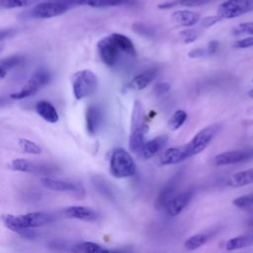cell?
Returning <instances> with one entry per match:
<instances>
[{"instance_id":"5bb4252c","label":"cell","mask_w":253,"mask_h":253,"mask_svg":"<svg viewBox=\"0 0 253 253\" xmlns=\"http://www.w3.org/2000/svg\"><path fill=\"white\" fill-rule=\"evenodd\" d=\"M42 185L54 192H64V193H79L80 185H78L75 182L71 181H65V180H59V179H53L51 177H43L41 180Z\"/></svg>"},{"instance_id":"4dcf8cb0","label":"cell","mask_w":253,"mask_h":253,"mask_svg":"<svg viewBox=\"0 0 253 253\" xmlns=\"http://www.w3.org/2000/svg\"><path fill=\"white\" fill-rule=\"evenodd\" d=\"M78 248L83 253H103L104 247L92 241H85L78 244Z\"/></svg>"},{"instance_id":"4fadbf2b","label":"cell","mask_w":253,"mask_h":253,"mask_svg":"<svg viewBox=\"0 0 253 253\" xmlns=\"http://www.w3.org/2000/svg\"><path fill=\"white\" fill-rule=\"evenodd\" d=\"M182 180V173H177L175 176H173L166 184L165 186L161 189L160 193L158 194L156 201H155V206L158 209L165 208L168 202L177 194L176 190L179 187V184Z\"/></svg>"},{"instance_id":"f546056e","label":"cell","mask_w":253,"mask_h":253,"mask_svg":"<svg viewBox=\"0 0 253 253\" xmlns=\"http://www.w3.org/2000/svg\"><path fill=\"white\" fill-rule=\"evenodd\" d=\"M38 0H0V6L4 9H15L27 7Z\"/></svg>"},{"instance_id":"2e32d148","label":"cell","mask_w":253,"mask_h":253,"mask_svg":"<svg viewBox=\"0 0 253 253\" xmlns=\"http://www.w3.org/2000/svg\"><path fill=\"white\" fill-rule=\"evenodd\" d=\"M58 2L65 3L67 5L76 4L83 6H90L94 8H104V7H115L122 5H133L136 0H54Z\"/></svg>"},{"instance_id":"e575fe53","label":"cell","mask_w":253,"mask_h":253,"mask_svg":"<svg viewBox=\"0 0 253 253\" xmlns=\"http://www.w3.org/2000/svg\"><path fill=\"white\" fill-rule=\"evenodd\" d=\"M180 35L182 37V40L186 43L193 42L199 38V32L197 30H194V29H187V30L183 31Z\"/></svg>"},{"instance_id":"ffe728a7","label":"cell","mask_w":253,"mask_h":253,"mask_svg":"<svg viewBox=\"0 0 253 253\" xmlns=\"http://www.w3.org/2000/svg\"><path fill=\"white\" fill-rule=\"evenodd\" d=\"M172 19L175 23L182 27H193L201 20L200 14L190 10H177L172 14Z\"/></svg>"},{"instance_id":"484cf974","label":"cell","mask_w":253,"mask_h":253,"mask_svg":"<svg viewBox=\"0 0 253 253\" xmlns=\"http://www.w3.org/2000/svg\"><path fill=\"white\" fill-rule=\"evenodd\" d=\"M210 239L209 235L206 233H197L188 237L184 241V247L189 251H194L203 245H205Z\"/></svg>"},{"instance_id":"ac0fdd59","label":"cell","mask_w":253,"mask_h":253,"mask_svg":"<svg viewBox=\"0 0 253 253\" xmlns=\"http://www.w3.org/2000/svg\"><path fill=\"white\" fill-rule=\"evenodd\" d=\"M85 120L87 132L91 135L96 134L102 125L103 120V114L101 109L97 106H89L86 110Z\"/></svg>"},{"instance_id":"8d00e7d4","label":"cell","mask_w":253,"mask_h":253,"mask_svg":"<svg viewBox=\"0 0 253 253\" xmlns=\"http://www.w3.org/2000/svg\"><path fill=\"white\" fill-rule=\"evenodd\" d=\"M253 46V36L241 39L233 43L234 48H248Z\"/></svg>"},{"instance_id":"f35d334b","label":"cell","mask_w":253,"mask_h":253,"mask_svg":"<svg viewBox=\"0 0 253 253\" xmlns=\"http://www.w3.org/2000/svg\"><path fill=\"white\" fill-rule=\"evenodd\" d=\"M221 21V19L217 16V15H214V16H208L204 19H202V22H201V25L202 27L204 28H210L213 25H215L217 22Z\"/></svg>"},{"instance_id":"4316f807","label":"cell","mask_w":253,"mask_h":253,"mask_svg":"<svg viewBox=\"0 0 253 253\" xmlns=\"http://www.w3.org/2000/svg\"><path fill=\"white\" fill-rule=\"evenodd\" d=\"M22 61H23V57L20 55H12V56L1 59V62H0V77H1V79H3L5 77L6 73L10 69L16 67Z\"/></svg>"},{"instance_id":"30bf717a","label":"cell","mask_w":253,"mask_h":253,"mask_svg":"<svg viewBox=\"0 0 253 253\" xmlns=\"http://www.w3.org/2000/svg\"><path fill=\"white\" fill-rule=\"evenodd\" d=\"M9 168L16 172L23 173H33L39 175H46L53 172L54 168L47 164L37 163L25 158H15L9 163Z\"/></svg>"},{"instance_id":"7a4b0ae2","label":"cell","mask_w":253,"mask_h":253,"mask_svg":"<svg viewBox=\"0 0 253 253\" xmlns=\"http://www.w3.org/2000/svg\"><path fill=\"white\" fill-rule=\"evenodd\" d=\"M148 130V126L144 118L142 104L136 100L133 103L130 117V132L128 138V146L132 152H138L145 143V135Z\"/></svg>"},{"instance_id":"7c38bea8","label":"cell","mask_w":253,"mask_h":253,"mask_svg":"<svg viewBox=\"0 0 253 253\" xmlns=\"http://www.w3.org/2000/svg\"><path fill=\"white\" fill-rule=\"evenodd\" d=\"M193 196H194V192L192 190L184 191L175 195L165 207L167 214L169 216L179 215L189 205Z\"/></svg>"},{"instance_id":"d6a6232c","label":"cell","mask_w":253,"mask_h":253,"mask_svg":"<svg viewBox=\"0 0 253 253\" xmlns=\"http://www.w3.org/2000/svg\"><path fill=\"white\" fill-rule=\"evenodd\" d=\"M232 33L234 36H241V35L253 36V22L242 23V24L236 26L232 30Z\"/></svg>"},{"instance_id":"f1b7e54d","label":"cell","mask_w":253,"mask_h":253,"mask_svg":"<svg viewBox=\"0 0 253 253\" xmlns=\"http://www.w3.org/2000/svg\"><path fill=\"white\" fill-rule=\"evenodd\" d=\"M19 147L21 150L28 154H40L42 152V147L36 143L35 141H32L27 138H20L18 140Z\"/></svg>"},{"instance_id":"9c48e42d","label":"cell","mask_w":253,"mask_h":253,"mask_svg":"<svg viewBox=\"0 0 253 253\" xmlns=\"http://www.w3.org/2000/svg\"><path fill=\"white\" fill-rule=\"evenodd\" d=\"M69 5L58 1H46L36 4L31 10V16L37 19H49L67 12Z\"/></svg>"},{"instance_id":"74e56055","label":"cell","mask_w":253,"mask_h":253,"mask_svg":"<svg viewBox=\"0 0 253 253\" xmlns=\"http://www.w3.org/2000/svg\"><path fill=\"white\" fill-rule=\"evenodd\" d=\"M170 84L168 82H159L153 87V93L157 96H161L170 90Z\"/></svg>"},{"instance_id":"7402d4cb","label":"cell","mask_w":253,"mask_h":253,"mask_svg":"<svg viewBox=\"0 0 253 253\" xmlns=\"http://www.w3.org/2000/svg\"><path fill=\"white\" fill-rule=\"evenodd\" d=\"M187 159L183 146L181 147H169L160 157V163L162 165H174Z\"/></svg>"},{"instance_id":"60d3db41","label":"cell","mask_w":253,"mask_h":253,"mask_svg":"<svg viewBox=\"0 0 253 253\" xmlns=\"http://www.w3.org/2000/svg\"><path fill=\"white\" fill-rule=\"evenodd\" d=\"M217 47H218V42H216V41H211V42H210L209 44H208V46H207L208 53H209V54L214 53V52L217 50Z\"/></svg>"},{"instance_id":"52a82bcc","label":"cell","mask_w":253,"mask_h":253,"mask_svg":"<svg viewBox=\"0 0 253 253\" xmlns=\"http://www.w3.org/2000/svg\"><path fill=\"white\" fill-rule=\"evenodd\" d=\"M253 11V0H226L217 8L216 15L221 19H232Z\"/></svg>"},{"instance_id":"ab89813d","label":"cell","mask_w":253,"mask_h":253,"mask_svg":"<svg viewBox=\"0 0 253 253\" xmlns=\"http://www.w3.org/2000/svg\"><path fill=\"white\" fill-rule=\"evenodd\" d=\"M208 50L207 48H195V49H192L190 52H189V56L192 57V58H197V57H202V56H205V55H208Z\"/></svg>"},{"instance_id":"7bdbcfd3","label":"cell","mask_w":253,"mask_h":253,"mask_svg":"<svg viewBox=\"0 0 253 253\" xmlns=\"http://www.w3.org/2000/svg\"><path fill=\"white\" fill-rule=\"evenodd\" d=\"M248 225H249V226H251V227H253V218H252V219H250V220L248 221Z\"/></svg>"},{"instance_id":"6da1fadb","label":"cell","mask_w":253,"mask_h":253,"mask_svg":"<svg viewBox=\"0 0 253 253\" xmlns=\"http://www.w3.org/2000/svg\"><path fill=\"white\" fill-rule=\"evenodd\" d=\"M2 222L6 228L25 238L36 237L34 228L41 227L53 221L51 213L46 211H32L20 215L5 213L1 216Z\"/></svg>"},{"instance_id":"83f0119b","label":"cell","mask_w":253,"mask_h":253,"mask_svg":"<svg viewBox=\"0 0 253 253\" xmlns=\"http://www.w3.org/2000/svg\"><path fill=\"white\" fill-rule=\"evenodd\" d=\"M187 113L184 110H177L168 120V126L171 130L179 129L187 120Z\"/></svg>"},{"instance_id":"b9f144b4","label":"cell","mask_w":253,"mask_h":253,"mask_svg":"<svg viewBox=\"0 0 253 253\" xmlns=\"http://www.w3.org/2000/svg\"><path fill=\"white\" fill-rule=\"evenodd\" d=\"M248 95H249V97H250V98H252V99H253V89H251V90L249 91Z\"/></svg>"},{"instance_id":"8992f818","label":"cell","mask_w":253,"mask_h":253,"mask_svg":"<svg viewBox=\"0 0 253 253\" xmlns=\"http://www.w3.org/2000/svg\"><path fill=\"white\" fill-rule=\"evenodd\" d=\"M50 80V74L47 70L42 68L37 70L27 81V83L17 92L10 95L12 99H25L34 94H36L39 90H41L43 86H45Z\"/></svg>"},{"instance_id":"d6986e66","label":"cell","mask_w":253,"mask_h":253,"mask_svg":"<svg viewBox=\"0 0 253 253\" xmlns=\"http://www.w3.org/2000/svg\"><path fill=\"white\" fill-rule=\"evenodd\" d=\"M156 68H148L137 75H135L128 83V88L132 90H143L145 89L156 77L157 75Z\"/></svg>"},{"instance_id":"3957f363","label":"cell","mask_w":253,"mask_h":253,"mask_svg":"<svg viewBox=\"0 0 253 253\" xmlns=\"http://www.w3.org/2000/svg\"><path fill=\"white\" fill-rule=\"evenodd\" d=\"M109 167L112 176L119 179L128 178L136 173V164L134 159L122 147H116L113 149Z\"/></svg>"},{"instance_id":"44dd1931","label":"cell","mask_w":253,"mask_h":253,"mask_svg":"<svg viewBox=\"0 0 253 253\" xmlns=\"http://www.w3.org/2000/svg\"><path fill=\"white\" fill-rule=\"evenodd\" d=\"M36 111H37L38 115L47 123L55 124L59 120L58 113H57L56 109L48 101L42 100V101L38 102L36 105Z\"/></svg>"},{"instance_id":"9a60e30c","label":"cell","mask_w":253,"mask_h":253,"mask_svg":"<svg viewBox=\"0 0 253 253\" xmlns=\"http://www.w3.org/2000/svg\"><path fill=\"white\" fill-rule=\"evenodd\" d=\"M168 142V137L166 135H159L156 136L148 141H145V143L142 145V147L137 152L139 158L143 160H147L155 156L158 152H160L164 146Z\"/></svg>"},{"instance_id":"277c9868","label":"cell","mask_w":253,"mask_h":253,"mask_svg":"<svg viewBox=\"0 0 253 253\" xmlns=\"http://www.w3.org/2000/svg\"><path fill=\"white\" fill-rule=\"evenodd\" d=\"M71 85L74 98L76 100H82L95 93L98 87V78L93 71L82 69L73 73Z\"/></svg>"},{"instance_id":"ee69618b","label":"cell","mask_w":253,"mask_h":253,"mask_svg":"<svg viewBox=\"0 0 253 253\" xmlns=\"http://www.w3.org/2000/svg\"><path fill=\"white\" fill-rule=\"evenodd\" d=\"M252 236H253V234H252Z\"/></svg>"},{"instance_id":"d590c367","label":"cell","mask_w":253,"mask_h":253,"mask_svg":"<svg viewBox=\"0 0 253 253\" xmlns=\"http://www.w3.org/2000/svg\"><path fill=\"white\" fill-rule=\"evenodd\" d=\"M133 31H135L137 34L141 35V36H152L153 35V31L151 28L147 27L144 24L141 23H136L133 25Z\"/></svg>"},{"instance_id":"d4e9b609","label":"cell","mask_w":253,"mask_h":253,"mask_svg":"<svg viewBox=\"0 0 253 253\" xmlns=\"http://www.w3.org/2000/svg\"><path fill=\"white\" fill-rule=\"evenodd\" d=\"M253 244V236L252 235H239L230 238L225 243V250L234 251L241 248H245Z\"/></svg>"},{"instance_id":"e0dca14e","label":"cell","mask_w":253,"mask_h":253,"mask_svg":"<svg viewBox=\"0 0 253 253\" xmlns=\"http://www.w3.org/2000/svg\"><path fill=\"white\" fill-rule=\"evenodd\" d=\"M63 214L69 218L84 220V221H95L99 218V213L83 206H70L63 210Z\"/></svg>"},{"instance_id":"5b68a950","label":"cell","mask_w":253,"mask_h":253,"mask_svg":"<svg viewBox=\"0 0 253 253\" xmlns=\"http://www.w3.org/2000/svg\"><path fill=\"white\" fill-rule=\"evenodd\" d=\"M219 128L220 125L213 124L199 130L188 143L183 145L187 158L195 156L205 150L218 132Z\"/></svg>"},{"instance_id":"836d02e7","label":"cell","mask_w":253,"mask_h":253,"mask_svg":"<svg viewBox=\"0 0 253 253\" xmlns=\"http://www.w3.org/2000/svg\"><path fill=\"white\" fill-rule=\"evenodd\" d=\"M212 1L214 0H178L173 2V5L175 6L176 4H179L181 6H186V7H198V6L206 5Z\"/></svg>"},{"instance_id":"1f68e13d","label":"cell","mask_w":253,"mask_h":253,"mask_svg":"<svg viewBox=\"0 0 253 253\" xmlns=\"http://www.w3.org/2000/svg\"><path fill=\"white\" fill-rule=\"evenodd\" d=\"M232 204H233V206H235L236 208H239V209H245V208L252 207L253 206V193L234 199Z\"/></svg>"},{"instance_id":"603a6c76","label":"cell","mask_w":253,"mask_h":253,"mask_svg":"<svg viewBox=\"0 0 253 253\" xmlns=\"http://www.w3.org/2000/svg\"><path fill=\"white\" fill-rule=\"evenodd\" d=\"M253 183V169L236 172L227 181V185L233 188L243 187Z\"/></svg>"},{"instance_id":"ba28073f","label":"cell","mask_w":253,"mask_h":253,"mask_svg":"<svg viewBox=\"0 0 253 253\" xmlns=\"http://www.w3.org/2000/svg\"><path fill=\"white\" fill-rule=\"evenodd\" d=\"M97 49L101 60L109 67L115 66L123 53L111 35L101 39L98 42Z\"/></svg>"},{"instance_id":"8fae6325","label":"cell","mask_w":253,"mask_h":253,"mask_svg":"<svg viewBox=\"0 0 253 253\" xmlns=\"http://www.w3.org/2000/svg\"><path fill=\"white\" fill-rule=\"evenodd\" d=\"M253 158V147L239 150H230L221 152L214 156L213 163L216 166H224L244 162Z\"/></svg>"},{"instance_id":"cb8c5ba5","label":"cell","mask_w":253,"mask_h":253,"mask_svg":"<svg viewBox=\"0 0 253 253\" xmlns=\"http://www.w3.org/2000/svg\"><path fill=\"white\" fill-rule=\"evenodd\" d=\"M111 37L113 38L115 42L118 44V46L120 47V49L122 50L123 53H126L130 56L135 55L136 52H135L134 44L128 37H126L123 34H119V33H113V34H111Z\"/></svg>"}]
</instances>
